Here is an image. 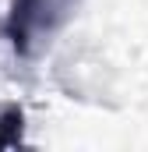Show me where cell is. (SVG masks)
<instances>
[{
  "instance_id": "obj_2",
  "label": "cell",
  "mask_w": 148,
  "mask_h": 152,
  "mask_svg": "<svg viewBox=\"0 0 148 152\" xmlns=\"http://www.w3.org/2000/svg\"><path fill=\"white\" fill-rule=\"evenodd\" d=\"M25 142V110L4 106L0 110V149H14Z\"/></svg>"
},
{
  "instance_id": "obj_1",
  "label": "cell",
  "mask_w": 148,
  "mask_h": 152,
  "mask_svg": "<svg viewBox=\"0 0 148 152\" xmlns=\"http://www.w3.org/2000/svg\"><path fill=\"white\" fill-rule=\"evenodd\" d=\"M74 7L78 0H11L4 14V39L18 57H36L71 21Z\"/></svg>"
}]
</instances>
